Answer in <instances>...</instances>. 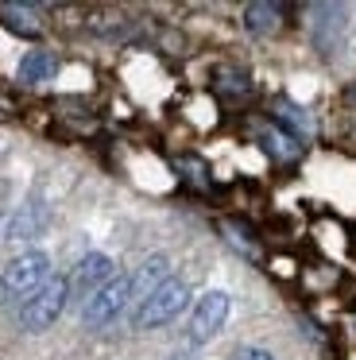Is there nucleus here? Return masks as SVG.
Instances as JSON below:
<instances>
[{"label": "nucleus", "instance_id": "nucleus-8", "mask_svg": "<svg viewBox=\"0 0 356 360\" xmlns=\"http://www.w3.org/2000/svg\"><path fill=\"white\" fill-rule=\"evenodd\" d=\"M163 279H170V275H167V256H151L144 267H139L136 279H132V295H136L139 302H144V298L151 295V290L159 287Z\"/></svg>", "mask_w": 356, "mask_h": 360}, {"label": "nucleus", "instance_id": "nucleus-10", "mask_svg": "<svg viewBox=\"0 0 356 360\" xmlns=\"http://www.w3.org/2000/svg\"><path fill=\"white\" fill-rule=\"evenodd\" d=\"M279 16H283V8H279V4H248L244 27L252 35H271L279 27Z\"/></svg>", "mask_w": 356, "mask_h": 360}, {"label": "nucleus", "instance_id": "nucleus-3", "mask_svg": "<svg viewBox=\"0 0 356 360\" xmlns=\"http://www.w3.org/2000/svg\"><path fill=\"white\" fill-rule=\"evenodd\" d=\"M66 295H70V279H46L43 287H39L35 295H31L27 302H23V310H20V326H23V329H31V333L46 329L62 310H66Z\"/></svg>", "mask_w": 356, "mask_h": 360}, {"label": "nucleus", "instance_id": "nucleus-13", "mask_svg": "<svg viewBox=\"0 0 356 360\" xmlns=\"http://www.w3.org/2000/svg\"><path fill=\"white\" fill-rule=\"evenodd\" d=\"M170 360H190V356H170Z\"/></svg>", "mask_w": 356, "mask_h": 360}, {"label": "nucleus", "instance_id": "nucleus-1", "mask_svg": "<svg viewBox=\"0 0 356 360\" xmlns=\"http://www.w3.org/2000/svg\"><path fill=\"white\" fill-rule=\"evenodd\" d=\"M186 298H190V287L182 279H163L144 302L136 306V329H155V326H167L170 318L186 310Z\"/></svg>", "mask_w": 356, "mask_h": 360}, {"label": "nucleus", "instance_id": "nucleus-11", "mask_svg": "<svg viewBox=\"0 0 356 360\" xmlns=\"http://www.w3.org/2000/svg\"><path fill=\"white\" fill-rule=\"evenodd\" d=\"M0 16L12 32H23V35L39 32V8H31V4H0Z\"/></svg>", "mask_w": 356, "mask_h": 360}, {"label": "nucleus", "instance_id": "nucleus-12", "mask_svg": "<svg viewBox=\"0 0 356 360\" xmlns=\"http://www.w3.org/2000/svg\"><path fill=\"white\" fill-rule=\"evenodd\" d=\"M232 360H271V352L267 349H240Z\"/></svg>", "mask_w": 356, "mask_h": 360}, {"label": "nucleus", "instance_id": "nucleus-4", "mask_svg": "<svg viewBox=\"0 0 356 360\" xmlns=\"http://www.w3.org/2000/svg\"><path fill=\"white\" fill-rule=\"evenodd\" d=\"M128 298H132V279H128V275H116V279H108L105 287L89 298V302H82V321L89 329L108 326V321L124 310V302H128Z\"/></svg>", "mask_w": 356, "mask_h": 360}, {"label": "nucleus", "instance_id": "nucleus-2", "mask_svg": "<svg viewBox=\"0 0 356 360\" xmlns=\"http://www.w3.org/2000/svg\"><path fill=\"white\" fill-rule=\"evenodd\" d=\"M46 275H51L46 252H23V256H15L4 267V275H0V302H8V298H31L46 283Z\"/></svg>", "mask_w": 356, "mask_h": 360}, {"label": "nucleus", "instance_id": "nucleus-9", "mask_svg": "<svg viewBox=\"0 0 356 360\" xmlns=\"http://www.w3.org/2000/svg\"><path fill=\"white\" fill-rule=\"evenodd\" d=\"M43 225H46V210H43L39 202H27V205H23V210L12 217V225H8V236L23 240V236H35Z\"/></svg>", "mask_w": 356, "mask_h": 360}, {"label": "nucleus", "instance_id": "nucleus-5", "mask_svg": "<svg viewBox=\"0 0 356 360\" xmlns=\"http://www.w3.org/2000/svg\"><path fill=\"white\" fill-rule=\"evenodd\" d=\"M229 295L224 290H205L193 306V318H190V341L193 345H205L209 337H217V329L229 321Z\"/></svg>", "mask_w": 356, "mask_h": 360}, {"label": "nucleus", "instance_id": "nucleus-6", "mask_svg": "<svg viewBox=\"0 0 356 360\" xmlns=\"http://www.w3.org/2000/svg\"><path fill=\"white\" fill-rule=\"evenodd\" d=\"M108 279H116L113 259H108L105 252H89V256L77 264V271H74V279H70V287H74V295L82 298V302H89V298L97 295V290L105 287Z\"/></svg>", "mask_w": 356, "mask_h": 360}, {"label": "nucleus", "instance_id": "nucleus-7", "mask_svg": "<svg viewBox=\"0 0 356 360\" xmlns=\"http://www.w3.org/2000/svg\"><path fill=\"white\" fill-rule=\"evenodd\" d=\"M54 70H58V58H54L51 51H27V55L20 58V82H27V86L46 82Z\"/></svg>", "mask_w": 356, "mask_h": 360}]
</instances>
